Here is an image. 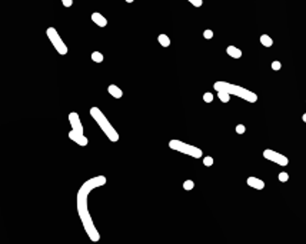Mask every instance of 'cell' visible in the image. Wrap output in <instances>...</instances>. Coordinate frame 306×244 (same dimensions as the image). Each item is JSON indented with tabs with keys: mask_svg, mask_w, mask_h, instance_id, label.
<instances>
[{
	"mask_svg": "<svg viewBox=\"0 0 306 244\" xmlns=\"http://www.w3.org/2000/svg\"><path fill=\"white\" fill-rule=\"evenodd\" d=\"M69 139H70L72 142L77 143L79 146H87V143H89L87 137H86L83 133H80V132H76V130H73V129L69 132Z\"/></svg>",
	"mask_w": 306,
	"mask_h": 244,
	"instance_id": "52a82bcc",
	"label": "cell"
},
{
	"mask_svg": "<svg viewBox=\"0 0 306 244\" xmlns=\"http://www.w3.org/2000/svg\"><path fill=\"white\" fill-rule=\"evenodd\" d=\"M187 2H189L192 6H194V7H200V6L203 5V0H187Z\"/></svg>",
	"mask_w": 306,
	"mask_h": 244,
	"instance_id": "44dd1931",
	"label": "cell"
},
{
	"mask_svg": "<svg viewBox=\"0 0 306 244\" xmlns=\"http://www.w3.org/2000/svg\"><path fill=\"white\" fill-rule=\"evenodd\" d=\"M260 43H262L265 47H270V46L273 44V40H272V37H270V36H268V34H262V36H260Z\"/></svg>",
	"mask_w": 306,
	"mask_h": 244,
	"instance_id": "5bb4252c",
	"label": "cell"
},
{
	"mask_svg": "<svg viewBox=\"0 0 306 244\" xmlns=\"http://www.w3.org/2000/svg\"><path fill=\"white\" fill-rule=\"evenodd\" d=\"M157 40H159L160 46H163V47H169V46H170V39H169V36H166V34H159V36H157Z\"/></svg>",
	"mask_w": 306,
	"mask_h": 244,
	"instance_id": "4fadbf2b",
	"label": "cell"
},
{
	"mask_svg": "<svg viewBox=\"0 0 306 244\" xmlns=\"http://www.w3.org/2000/svg\"><path fill=\"white\" fill-rule=\"evenodd\" d=\"M248 186L252 187V188H256V190H263L265 188V181L258 179V177H249L248 179Z\"/></svg>",
	"mask_w": 306,
	"mask_h": 244,
	"instance_id": "9c48e42d",
	"label": "cell"
},
{
	"mask_svg": "<svg viewBox=\"0 0 306 244\" xmlns=\"http://www.w3.org/2000/svg\"><path fill=\"white\" fill-rule=\"evenodd\" d=\"M193 187H194V181H193V180H186V181L183 183V188H185L186 191L192 190Z\"/></svg>",
	"mask_w": 306,
	"mask_h": 244,
	"instance_id": "e0dca14e",
	"label": "cell"
},
{
	"mask_svg": "<svg viewBox=\"0 0 306 244\" xmlns=\"http://www.w3.org/2000/svg\"><path fill=\"white\" fill-rule=\"evenodd\" d=\"M230 96L232 94H229L228 91H218V97H219V100L222 101V103H229V100H230Z\"/></svg>",
	"mask_w": 306,
	"mask_h": 244,
	"instance_id": "9a60e30c",
	"label": "cell"
},
{
	"mask_svg": "<svg viewBox=\"0 0 306 244\" xmlns=\"http://www.w3.org/2000/svg\"><path fill=\"white\" fill-rule=\"evenodd\" d=\"M213 87H215L216 91H222V90L228 91L229 94L238 96V97H240V99H243V100H246L249 103L258 101L256 93H253V91H250V90H248V89H245L242 86H238V84H232V83H228V81H215Z\"/></svg>",
	"mask_w": 306,
	"mask_h": 244,
	"instance_id": "7a4b0ae2",
	"label": "cell"
},
{
	"mask_svg": "<svg viewBox=\"0 0 306 244\" xmlns=\"http://www.w3.org/2000/svg\"><path fill=\"white\" fill-rule=\"evenodd\" d=\"M263 157L266 160H269V161H273V163L279 164V166H287L289 164V159L286 156H283V154H280V153H277L275 150H270V149H266L263 151Z\"/></svg>",
	"mask_w": 306,
	"mask_h": 244,
	"instance_id": "8992f818",
	"label": "cell"
},
{
	"mask_svg": "<svg viewBox=\"0 0 306 244\" xmlns=\"http://www.w3.org/2000/svg\"><path fill=\"white\" fill-rule=\"evenodd\" d=\"M126 2H127V3H132V2H135V0H126Z\"/></svg>",
	"mask_w": 306,
	"mask_h": 244,
	"instance_id": "4316f807",
	"label": "cell"
},
{
	"mask_svg": "<svg viewBox=\"0 0 306 244\" xmlns=\"http://www.w3.org/2000/svg\"><path fill=\"white\" fill-rule=\"evenodd\" d=\"M245 132H246V127H245L243 124H238V126H236V133H238V134H243Z\"/></svg>",
	"mask_w": 306,
	"mask_h": 244,
	"instance_id": "603a6c76",
	"label": "cell"
},
{
	"mask_svg": "<svg viewBox=\"0 0 306 244\" xmlns=\"http://www.w3.org/2000/svg\"><path fill=\"white\" fill-rule=\"evenodd\" d=\"M203 101L205 103H212L213 101V94L212 93H205L203 94Z\"/></svg>",
	"mask_w": 306,
	"mask_h": 244,
	"instance_id": "ac0fdd59",
	"label": "cell"
},
{
	"mask_svg": "<svg viewBox=\"0 0 306 244\" xmlns=\"http://www.w3.org/2000/svg\"><path fill=\"white\" fill-rule=\"evenodd\" d=\"M103 184H106V177L105 176H96V177H92L89 179L87 181H84L80 187V190L77 191V213H79V217L82 220V224L89 235V238L92 241H99L100 240V234L90 217V213H89V208H87V196L92 190L97 188V187H102Z\"/></svg>",
	"mask_w": 306,
	"mask_h": 244,
	"instance_id": "6da1fadb",
	"label": "cell"
},
{
	"mask_svg": "<svg viewBox=\"0 0 306 244\" xmlns=\"http://www.w3.org/2000/svg\"><path fill=\"white\" fill-rule=\"evenodd\" d=\"M226 53H228L230 57H233V59H240V57H242V50L238 49L236 46H228V47H226Z\"/></svg>",
	"mask_w": 306,
	"mask_h": 244,
	"instance_id": "7c38bea8",
	"label": "cell"
},
{
	"mask_svg": "<svg viewBox=\"0 0 306 244\" xmlns=\"http://www.w3.org/2000/svg\"><path fill=\"white\" fill-rule=\"evenodd\" d=\"M46 34H47L50 43L53 44V47L57 50L59 54H67V46L64 44V42L62 40V37L59 36V33L54 27H47Z\"/></svg>",
	"mask_w": 306,
	"mask_h": 244,
	"instance_id": "5b68a950",
	"label": "cell"
},
{
	"mask_svg": "<svg viewBox=\"0 0 306 244\" xmlns=\"http://www.w3.org/2000/svg\"><path fill=\"white\" fill-rule=\"evenodd\" d=\"M69 123H70V126H72V129H73V130L83 133V124H82L80 117H79V114H77L76 111L69 113Z\"/></svg>",
	"mask_w": 306,
	"mask_h": 244,
	"instance_id": "ba28073f",
	"label": "cell"
},
{
	"mask_svg": "<svg viewBox=\"0 0 306 244\" xmlns=\"http://www.w3.org/2000/svg\"><path fill=\"white\" fill-rule=\"evenodd\" d=\"M92 60L94 63H102L103 61V54H102L100 52H93L92 53Z\"/></svg>",
	"mask_w": 306,
	"mask_h": 244,
	"instance_id": "2e32d148",
	"label": "cell"
},
{
	"mask_svg": "<svg viewBox=\"0 0 306 244\" xmlns=\"http://www.w3.org/2000/svg\"><path fill=\"white\" fill-rule=\"evenodd\" d=\"M280 67H282V64H280V61H277V60H275V61L272 63V69H273V70H280Z\"/></svg>",
	"mask_w": 306,
	"mask_h": 244,
	"instance_id": "cb8c5ba5",
	"label": "cell"
},
{
	"mask_svg": "<svg viewBox=\"0 0 306 244\" xmlns=\"http://www.w3.org/2000/svg\"><path fill=\"white\" fill-rule=\"evenodd\" d=\"M169 147L172 150H176L179 153H183V154H187L190 157H194V159H200L203 156V151L196 147V146H192V144H187L185 142H180V140H170L169 142Z\"/></svg>",
	"mask_w": 306,
	"mask_h": 244,
	"instance_id": "277c9868",
	"label": "cell"
},
{
	"mask_svg": "<svg viewBox=\"0 0 306 244\" xmlns=\"http://www.w3.org/2000/svg\"><path fill=\"white\" fill-rule=\"evenodd\" d=\"M203 164H205L206 167H210V166H213V159H212L210 156H208V157H203Z\"/></svg>",
	"mask_w": 306,
	"mask_h": 244,
	"instance_id": "d6986e66",
	"label": "cell"
},
{
	"mask_svg": "<svg viewBox=\"0 0 306 244\" xmlns=\"http://www.w3.org/2000/svg\"><path fill=\"white\" fill-rule=\"evenodd\" d=\"M92 22H93V23H96V26H99V27H105V26L108 24L106 17H105L103 15L97 13V12L92 13Z\"/></svg>",
	"mask_w": 306,
	"mask_h": 244,
	"instance_id": "30bf717a",
	"label": "cell"
},
{
	"mask_svg": "<svg viewBox=\"0 0 306 244\" xmlns=\"http://www.w3.org/2000/svg\"><path fill=\"white\" fill-rule=\"evenodd\" d=\"M203 37H205L206 40H210L213 37V32L212 30H205V32H203Z\"/></svg>",
	"mask_w": 306,
	"mask_h": 244,
	"instance_id": "7402d4cb",
	"label": "cell"
},
{
	"mask_svg": "<svg viewBox=\"0 0 306 244\" xmlns=\"http://www.w3.org/2000/svg\"><path fill=\"white\" fill-rule=\"evenodd\" d=\"M277 179H279V181L285 183V181H287V180H289V174H287V173H285V171H282V173H279Z\"/></svg>",
	"mask_w": 306,
	"mask_h": 244,
	"instance_id": "ffe728a7",
	"label": "cell"
},
{
	"mask_svg": "<svg viewBox=\"0 0 306 244\" xmlns=\"http://www.w3.org/2000/svg\"><path fill=\"white\" fill-rule=\"evenodd\" d=\"M108 91H109V94H110L112 97H115V99H122V97H123L122 89H119V86H116V84H110V86L108 87Z\"/></svg>",
	"mask_w": 306,
	"mask_h": 244,
	"instance_id": "8fae6325",
	"label": "cell"
},
{
	"mask_svg": "<svg viewBox=\"0 0 306 244\" xmlns=\"http://www.w3.org/2000/svg\"><path fill=\"white\" fill-rule=\"evenodd\" d=\"M90 116L94 118V121L99 124V127L103 130V133L108 136V139L112 143L119 142V133H117V130H115V127L110 124V121L106 118V116L102 113V110L99 107H92L90 108Z\"/></svg>",
	"mask_w": 306,
	"mask_h": 244,
	"instance_id": "3957f363",
	"label": "cell"
},
{
	"mask_svg": "<svg viewBox=\"0 0 306 244\" xmlns=\"http://www.w3.org/2000/svg\"><path fill=\"white\" fill-rule=\"evenodd\" d=\"M62 3H63L64 7H70L72 3H73V0H62Z\"/></svg>",
	"mask_w": 306,
	"mask_h": 244,
	"instance_id": "d4e9b609",
	"label": "cell"
},
{
	"mask_svg": "<svg viewBox=\"0 0 306 244\" xmlns=\"http://www.w3.org/2000/svg\"><path fill=\"white\" fill-rule=\"evenodd\" d=\"M302 118H303V121H305V123H306V113H305V114L302 116Z\"/></svg>",
	"mask_w": 306,
	"mask_h": 244,
	"instance_id": "484cf974",
	"label": "cell"
}]
</instances>
